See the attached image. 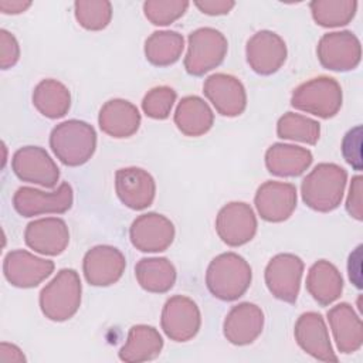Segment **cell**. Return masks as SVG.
<instances>
[{
  "mask_svg": "<svg viewBox=\"0 0 363 363\" xmlns=\"http://www.w3.org/2000/svg\"><path fill=\"white\" fill-rule=\"evenodd\" d=\"M24 241L34 252L54 257L67 250L69 244V230L62 218L44 217L27 224Z\"/></svg>",
  "mask_w": 363,
  "mask_h": 363,
  "instance_id": "44dd1931",
  "label": "cell"
},
{
  "mask_svg": "<svg viewBox=\"0 0 363 363\" xmlns=\"http://www.w3.org/2000/svg\"><path fill=\"white\" fill-rule=\"evenodd\" d=\"M303 274V261L291 252L274 255L264 271V279L268 291L277 299L295 303L301 289Z\"/></svg>",
  "mask_w": 363,
  "mask_h": 363,
  "instance_id": "ba28073f",
  "label": "cell"
},
{
  "mask_svg": "<svg viewBox=\"0 0 363 363\" xmlns=\"http://www.w3.org/2000/svg\"><path fill=\"white\" fill-rule=\"evenodd\" d=\"M343 92L340 84L326 75L311 78L298 85L291 96V105L302 112L329 119L342 108Z\"/></svg>",
  "mask_w": 363,
  "mask_h": 363,
  "instance_id": "5b68a950",
  "label": "cell"
},
{
  "mask_svg": "<svg viewBox=\"0 0 363 363\" xmlns=\"http://www.w3.org/2000/svg\"><path fill=\"white\" fill-rule=\"evenodd\" d=\"M176 91L167 85L155 86L146 92L142 99V111L143 113L156 121H163L169 118L172 108L176 102Z\"/></svg>",
  "mask_w": 363,
  "mask_h": 363,
  "instance_id": "d590c367",
  "label": "cell"
},
{
  "mask_svg": "<svg viewBox=\"0 0 363 363\" xmlns=\"http://www.w3.org/2000/svg\"><path fill=\"white\" fill-rule=\"evenodd\" d=\"M173 119L174 125L183 135L199 138L213 128L214 113L203 98L197 95H187L177 104Z\"/></svg>",
  "mask_w": 363,
  "mask_h": 363,
  "instance_id": "4316f807",
  "label": "cell"
},
{
  "mask_svg": "<svg viewBox=\"0 0 363 363\" xmlns=\"http://www.w3.org/2000/svg\"><path fill=\"white\" fill-rule=\"evenodd\" d=\"M277 135L284 140L316 145L320 136V123L305 115L286 112L277 122Z\"/></svg>",
  "mask_w": 363,
  "mask_h": 363,
  "instance_id": "d6a6232c",
  "label": "cell"
},
{
  "mask_svg": "<svg viewBox=\"0 0 363 363\" xmlns=\"http://www.w3.org/2000/svg\"><path fill=\"white\" fill-rule=\"evenodd\" d=\"M174 234L173 223L155 211L138 216L129 227V240L142 252L166 251L172 245Z\"/></svg>",
  "mask_w": 363,
  "mask_h": 363,
  "instance_id": "4fadbf2b",
  "label": "cell"
},
{
  "mask_svg": "<svg viewBox=\"0 0 363 363\" xmlns=\"http://www.w3.org/2000/svg\"><path fill=\"white\" fill-rule=\"evenodd\" d=\"M115 191L123 206L139 211L152 206L156 196V182L142 167H122L115 173Z\"/></svg>",
  "mask_w": 363,
  "mask_h": 363,
  "instance_id": "ffe728a7",
  "label": "cell"
},
{
  "mask_svg": "<svg viewBox=\"0 0 363 363\" xmlns=\"http://www.w3.org/2000/svg\"><path fill=\"white\" fill-rule=\"evenodd\" d=\"M286 55L284 38L271 30L257 31L245 45L247 62L258 75L275 74L285 64Z\"/></svg>",
  "mask_w": 363,
  "mask_h": 363,
  "instance_id": "9a60e30c",
  "label": "cell"
},
{
  "mask_svg": "<svg viewBox=\"0 0 363 363\" xmlns=\"http://www.w3.org/2000/svg\"><path fill=\"white\" fill-rule=\"evenodd\" d=\"M306 291L320 305L328 306L343 292V277L332 262L319 259L312 264L306 275Z\"/></svg>",
  "mask_w": 363,
  "mask_h": 363,
  "instance_id": "484cf974",
  "label": "cell"
},
{
  "mask_svg": "<svg viewBox=\"0 0 363 363\" xmlns=\"http://www.w3.org/2000/svg\"><path fill=\"white\" fill-rule=\"evenodd\" d=\"M20 60V45L17 38L7 30H0V67L9 69Z\"/></svg>",
  "mask_w": 363,
  "mask_h": 363,
  "instance_id": "74e56055",
  "label": "cell"
},
{
  "mask_svg": "<svg viewBox=\"0 0 363 363\" xmlns=\"http://www.w3.org/2000/svg\"><path fill=\"white\" fill-rule=\"evenodd\" d=\"M82 284L78 272L62 268L41 289L38 303L43 315L52 322L71 319L81 306Z\"/></svg>",
  "mask_w": 363,
  "mask_h": 363,
  "instance_id": "277c9868",
  "label": "cell"
},
{
  "mask_svg": "<svg viewBox=\"0 0 363 363\" xmlns=\"http://www.w3.org/2000/svg\"><path fill=\"white\" fill-rule=\"evenodd\" d=\"M163 349V337L150 325H135L129 329L125 345L119 349V359L126 363H140L156 359Z\"/></svg>",
  "mask_w": 363,
  "mask_h": 363,
  "instance_id": "83f0119b",
  "label": "cell"
},
{
  "mask_svg": "<svg viewBox=\"0 0 363 363\" xmlns=\"http://www.w3.org/2000/svg\"><path fill=\"white\" fill-rule=\"evenodd\" d=\"M252 269L240 254L228 251L214 257L206 271V286L210 294L224 302L241 298L250 288Z\"/></svg>",
  "mask_w": 363,
  "mask_h": 363,
  "instance_id": "6da1fadb",
  "label": "cell"
},
{
  "mask_svg": "<svg viewBox=\"0 0 363 363\" xmlns=\"http://www.w3.org/2000/svg\"><path fill=\"white\" fill-rule=\"evenodd\" d=\"M294 336L298 346L313 359L326 363L339 362L320 313L309 311L299 315L294 326Z\"/></svg>",
  "mask_w": 363,
  "mask_h": 363,
  "instance_id": "2e32d148",
  "label": "cell"
},
{
  "mask_svg": "<svg viewBox=\"0 0 363 363\" xmlns=\"http://www.w3.org/2000/svg\"><path fill=\"white\" fill-rule=\"evenodd\" d=\"M135 277L142 289L150 294H166L176 282V268L164 257L142 258L135 265Z\"/></svg>",
  "mask_w": 363,
  "mask_h": 363,
  "instance_id": "f1b7e54d",
  "label": "cell"
},
{
  "mask_svg": "<svg viewBox=\"0 0 363 363\" xmlns=\"http://www.w3.org/2000/svg\"><path fill=\"white\" fill-rule=\"evenodd\" d=\"M160 326L173 342L191 340L201 328V313L197 303L184 295L170 296L163 305Z\"/></svg>",
  "mask_w": 363,
  "mask_h": 363,
  "instance_id": "30bf717a",
  "label": "cell"
},
{
  "mask_svg": "<svg viewBox=\"0 0 363 363\" xmlns=\"http://www.w3.org/2000/svg\"><path fill=\"white\" fill-rule=\"evenodd\" d=\"M264 312L252 302H241L230 309L223 322L224 337L234 346L251 345L262 333Z\"/></svg>",
  "mask_w": 363,
  "mask_h": 363,
  "instance_id": "7402d4cb",
  "label": "cell"
},
{
  "mask_svg": "<svg viewBox=\"0 0 363 363\" xmlns=\"http://www.w3.org/2000/svg\"><path fill=\"white\" fill-rule=\"evenodd\" d=\"M140 112L129 101L113 98L106 101L98 113V125L104 133L115 139L133 136L140 126Z\"/></svg>",
  "mask_w": 363,
  "mask_h": 363,
  "instance_id": "cb8c5ba5",
  "label": "cell"
},
{
  "mask_svg": "<svg viewBox=\"0 0 363 363\" xmlns=\"http://www.w3.org/2000/svg\"><path fill=\"white\" fill-rule=\"evenodd\" d=\"M34 108L48 119L65 116L71 108L69 89L60 81L47 78L40 81L33 91Z\"/></svg>",
  "mask_w": 363,
  "mask_h": 363,
  "instance_id": "f546056e",
  "label": "cell"
},
{
  "mask_svg": "<svg viewBox=\"0 0 363 363\" xmlns=\"http://www.w3.org/2000/svg\"><path fill=\"white\" fill-rule=\"evenodd\" d=\"M189 6L186 0H147L143 3V13L152 24L169 26L179 20Z\"/></svg>",
  "mask_w": 363,
  "mask_h": 363,
  "instance_id": "e575fe53",
  "label": "cell"
},
{
  "mask_svg": "<svg viewBox=\"0 0 363 363\" xmlns=\"http://www.w3.org/2000/svg\"><path fill=\"white\" fill-rule=\"evenodd\" d=\"M51 259L40 258L26 250H13L6 254L3 274L7 282L16 288H35L54 271Z\"/></svg>",
  "mask_w": 363,
  "mask_h": 363,
  "instance_id": "5bb4252c",
  "label": "cell"
},
{
  "mask_svg": "<svg viewBox=\"0 0 363 363\" xmlns=\"http://www.w3.org/2000/svg\"><path fill=\"white\" fill-rule=\"evenodd\" d=\"M343 159L356 170L360 172L362 164V125H356L354 128L349 129L340 145Z\"/></svg>",
  "mask_w": 363,
  "mask_h": 363,
  "instance_id": "8d00e7d4",
  "label": "cell"
},
{
  "mask_svg": "<svg viewBox=\"0 0 363 363\" xmlns=\"http://www.w3.org/2000/svg\"><path fill=\"white\" fill-rule=\"evenodd\" d=\"M194 6L207 16H224L231 11L235 6L233 0H199L194 1Z\"/></svg>",
  "mask_w": 363,
  "mask_h": 363,
  "instance_id": "ab89813d",
  "label": "cell"
},
{
  "mask_svg": "<svg viewBox=\"0 0 363 363\" xmlns=\"http://www.w3.org/2000/svg\"><path fill=\"white\" fill-rule=\"evenodd\" d=\"M298 193L292 183L268 180L262 183L254 196V204L259 217L268 223L288 220L296 208Z\"/></svg>",
  "mask_w": 363,
  "mask_h": 363,
  "instance_id": "ac0fdd59",
  "label": "cell"
},
{
  "mask_svg": "<svg viewBox=\"0 0 363 363\" xmlns=\"http://www.w3.org/2000/svg\"><path fill=\"white\" fill-rule=\"evenodd\" d=\"M126 268L125 255L113 245H95L82 259V272L92 286H109L116 284Z\"/></svg>",
  "mask_w": 363,
  "mask_h": 363,
  "instance_id": "e0dca14e",
  "label": "cell"
},
{
  "mask_svg": "<svg viewBox=\"0 0 363 363\" xmlns=\"http://www.w3.org/2000/svg\"><path fill=\"white\" fill-rule=\"evenodd\" d=\"M26 360L27 359L18 346H16L13 343H7V342L0 343V362L1 363H10V362L24 363Z\"/></svg>",
  "mask_w": 363,
  "mask_h": 363,
  "instance_id": "b9f144b4",
  "label": "cell"
},
{
  "mask_svg": "<svg viewBox=\"0 0 363 363\" xmlns=\"http://www.w3.org/2000/svg\"><path fill=\"white\" fill-rule=\"evenodd\" d=\"M347 274L350 282L357 288L362 289V244H359L349 255L347 259Z\"/></svg>",
  "mask_w": 363,
  "mask_h": 363,
  "instance_id": "60d3db41",
  "label": "cell"
},
{
  "mask_svg": "<svg viewBox=\"0 0 363 363\" xmlns=\"http://www.w3.org/2000/svg\"><path fill=\"white\" fill-rule=\"evenodd\" d=\"M258 228L254 210L244 201H231L223 206L216 217V231L221 241L230 247L250 242Z\"/></svg>",
  "mask_w": 363,
  "mask_h": 363,
  "instance_id": "7c38bea8",
  "label": "cell"
},
{
  "mask_svg": "<svg viewBox=\"0 0 363 363\" xmlns=\"http://www.w3.org/2000/svg\"><path fill=\"white\" fill-rule=\"evenodd\" d=\"M354 0H313L309 3L315 23L325 28H335L349 24L357 11Z\"/></svg>",
  "mask_w": 363,
  "mask_h": 363,
  "instance_id": "1f68e13d",
  "label": "cell"
},
{
  "mask_svg": "<svg viewBox=\"0 0 363 363\" xmlns=\"http://www.w3.org/2000/svg\"><path fill=\"white\" fill-rule=\"evenodd\" d=\"M31 6V1L26 0H0V10L4 14H20Z\"/></svg>",
  "mask_w": 363,
  "mask_h": 363,
  "instance_id": "7bdbcfd3",
  "label": "cell"
},
{
  "mask_svg": "<svg viewBox=\"0 0 363 363\" xmlns=\"http://www.w3.org/2000/svg\"><path fill=\"white\" fill-rule=\"evenodd\" d=\"M184 50V38L172 30L153 31L145 41V57L155 67H169L179 61Z\"/></svg>",
  "mask_w": 363,
  "mask_h": 363,
  "instance_id": "4dcf8cb0",
  "label": "cell"
},
{
  "mask_svg": "<svg viewBox=\"0 0 363 363\" xmlns=\"http://www.w3.org/2000/svg\"><path fill=\"white\" fill-rule=\"evenodd\" d=\"M347 172L336 163L316 164L301 183L303 203L319 213H329L342 203Z\"/></svg>",
  "mask_w": 363,
  "mask_h": 363,
  "instance_id": "7a4b0ae2",
  "label": "cell"
},
{
  "mask_svg": "<svg viewBox=\"0 0 363 363\" xmlns=\"http://www.w3.org/2000/svg\"><path fill=\"white\" fill-rule=\"evenodd\" d=\"M50 147L62 164L82 166L96 150V132L85 121L68 119L52 128Z\"/></svg>",
  "mask_w": 363,
  "mask_h": 363,
  "instance_id": "3957f363",
  "label": "cell"
},
{
  "mask_svg": "<svg viewBox=\"0 0 363 363\" xmlns=\"http://www.w3.org/2000/svg\"><path fill=\"white\" fill-rule=\"evenodd\" d=\"M203 92L214 109L223 116H240L247 108L245 88L234 75L224 72L211 74L203 84Z\"/></svg>",
  "mask_w": 363,
  "mask_h": 363,
  "instance_id": "d6986e66",
  "label": "cell"
},
{
  "mask_svg": "<svg viewBox=\"0 0 363 363\" xmlns=\"http://www.w3.org/2000/svg\"><path fill=\"white\" fill-rule=\"evenodd\" d=\"M74 203V190L68 182H62L57 190L45 193L34 187H18L13 196V207L23 217L41 214H64Z\"/></svg>",
  "mask_w": 363,
  "mask_h": 363,
  "instance_id": "52a82bcc",
  "label": "cell"
},
{
  "mask_svg": "<svg viewBox=\"0 0 363 363\" xmlns=\"http://www.w3.org/2000/svg\"><path fill=\"white\" fill-rule=\"evenodd\" d=\"M78 24L89 31H101L112 18V4L108 0H78L74 3Z\"/></svg>",
  "mask_w": 363,
  "mask_h": 363,
  "instance_id": "836d02e7",
  "label": "cell"
},
{
  "mask_svg": "<svg viewBox=\"0 0 363 363\" xmlns=\"http://www.w3.org/2000/svg\"><path fill=\"white\" fill-rule=\"evenodd\" d=\"M11 169L21 180L45 189H54L60 179V169L48 152L40 146H23L11 157Z\"/></svg>",
  "mask_w": 363,
  "mask_h": 363,
  "instance_id": "8fae6325",
  "label": "cell"
},
{
  "mask_svg": "<svg viewBox=\"0 0 363 363\" xmlns=\"http://www.w3.org/2000/svg\"><path fill=\"white\" fill-rule=\"evenodd\" d=\"M312 162V152L296 145L278 142L265 152V167L278 177H298L309 169Z\"/></svg>",
  "mask_w": 363,
  "mask_h": 363,
  "instance_id": "d4e9b609",
  "label": "cell"
},
{
  "mask_svg": "<svg viewBox=\"0 0 363 363\" xmlns=\"http://www.w3.org/2000/svg\"><path fill=\"white\" fill-rule=\"evenodd\" d=\"M227 50L228 43L221 31L213 27L197 28L187 38L184 69L193 77H201L224 61Z\"/></svg>",
  "mask_w": 363,
  "mask_h": 363,
  "instance_id": "8992f818",
  "label": "cell"
},
{
  "mask_svg": "<svg viewBox=\"0 0 363 363\" xmlns=\"http://www.w3.org/2000/svg\"><path fill=\"white\" fill-rule=\"evenodd\" d=\"M345 207L352 218L356 221L363 220V177L360 174L353 176L350 180Z\"/></svg>",
  "mask_w": 363,
  "mask_h": 363,
  "instance_id": "f35d334b",
  "label": "cell"
},
{
  "mask_svg": "<svg viewBox=\"0 0 363 363\" xmlns=\"http://www.w3.org/2000/svg\"><path fill=\"white\" fill-rule=\"evenodd\" d=\"M336 347L343 354L357 352L363 345V323L357 312L347 302L332 306L326 313Z\"/></svg>",
  "mask_w": 363,
  "mask_h": 363,
  "instance_id": "603a6c76",
  "label": "cell"
},
{
  "mask_svg": "<svg viewBox=\"0 0 363 363\" xmlns=\"http://www.w3.org/2000/svg\"><path fill=\"white\" fill-rule=\"evenodd\" d=\"M316 55L320 65L329 71L354 69L362 60L360 40L347 30L326 33L318 41Z\"/></svg>",
  "mask_w": 363,
  "mask_h": 363,
  "instance_id": "9c48e42d",
  "label": "cell"
}]
</instances>
